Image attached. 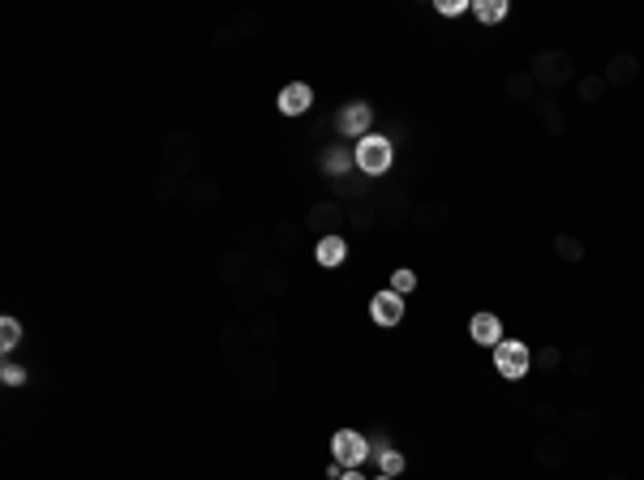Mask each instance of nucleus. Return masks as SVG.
<instances>
[{
	"mask_svg": "<svg viewBox=\"0 0 644 480\" xmlns=\"http://www.w3.org/2000/svg\"><path fill=\"white\" fill-rule=\"evenodd\" d=\"M232 382H237V390L241 395H249V399H258V404H267L275 390H279V364H275L267 352H246L241 360H232Z\"/></svg>",
	"mask_w": 644,
	"mask_h": 480,
	"instance_id": "obj_1",
	"label": "nucleus"
},
{
	"mask_svg": "<svg viewBox=\"0 0 644 480\" xmlns=\"http://www.w3.org/2000/svg\"><path fill=\"white\" fill-rule=\"evenodd\" d=\"M159 159H164V172H168V176L189 180V176H198V168H202V138H194V133H168L164 146H159Z\"/></svg>",
	"mask_w": 644,
	"mask_h": 480,
	"instance_id": "obj_2",
	"label": "nucleus"
},
{
	"mask_svg": "<svg viewBox=\"0 0 644 480\" xmlns=\"http://www.w3.org/2000/svg\"><path fill=\"white\" fill-rule=\"evenodd\" d=\"M528 73L537 77V86H542L545 95H554V91H563L571 77H576V56L563 48H545L528 60Z\"/></svg>",
	"mask_w": 644,
	"mask_h": 480,
	"instance_id": "obj_3",
	"label": "nucleus"
},
{
	"mask_svg": "<svg viewBox=\"0 0 644 480\" xmlns=\"http://www.w3.org/2000/svg\"><path fill=\"white\" fill-rule=\"evenodd\" d=\"M352 159H357V172H366L370 180H378L396 164V146H391L387 133H370V138H361V142L352 146Z\"/></svg>",
	"mask_w": 644,
	"mask_h": 480,
	"instance_id": "obj_4",
	"label": "nucleus"
},
{
	"mask_svg": "<svg viewBox=\"0 0 644 480\" xmlns=\"http://www.w3.org/2000/svg\"><path fill=\"white\" fill-rule=\"evenodd\" d=\"M606 429V416L597 408H576V412H563V420H559V433L568 437L571 446H589L597 442Z\"/></svg>",
	"mask_w": 644,
	"mask_h": 480,
	"instance_id": "obj_5",
	"label": "nucleus"
},
{
	"mask_svg": "<svg viewBox=\"0 0 644 480\" xmlns=\"http://www.w3.org/2000/svg\"><path fill=\"white\" fill-rule=\"evenodd\" d=\"M254 275H258V262H254V253L246 249H223L220 258H215V279H220L223 288H246L254 284Z\"/></svg>",
	"mask_w": 644,
	"mask_h": 480,
	"instance_id": "obj_6",
	"label": "nucleus"
},
{
	"mask_svg": "<svg viewBox=\"0 0 644 480\" xmlns=\"http://www.w3.org/2000/svg\"><path fill=\"white\" fill-rule=\"evenodd\" d=\"M495 369H498V378H507V382H524L528 369H533L528 343H520V339H503L495 348Z\"/></svg>",
	"mask_w": 644,
	"mask_h": 480,
	"instance_id": "obj_7",
	"label": "nucleus"
},
{
	"mask_svg": "<svg viewBox=\"0 0 644 480\" xmlns=\"http://www.w3.org/2000/svg\"><path fill=\"white\" fill-rule=\"evenodd\" d=\"M331 455H335V463L340 468H361L366 459H370V442H366V433H357V429H340V433H331Z\"/></svg>",
	"mask_w": 644,
	"mask_h": 480,
	"instance_id": "obj_8",
	"label": "nucleus"
},
{
	"mask_svg": "<svg viewBox=\"0 0 644 480\" xmlns=\"http://www.w3.org/2000/svg\"><path fill=\"white\" fill-rule=\"evenodd\" d=\"M374 215H378V223H387V228H396V223H404V219H413V197L404 189H374Z\"/></svg>",
	"mask_w": 644,
	"mask_h": 480,
	"instance_id": "obj_9",
	"label": "nucleus"
},
{
	"mask_svg": "<svg viewBox=\"0 0 644 480\" xmlns=\"http://www.w3.org/2000/svg\"><path fill=\"white\" fill-rule=\"evenodd\" d=\"M220 180L215 176H206V172H198V176H189L185 180V193H181V206H189V211H215L220 206Z\"/></svg>",
	"mask_w": 644,
	"mask_h": 480,
	"instance_id": "obj_10",
	"label": "nucleus"
},
{
	"mask_svg": "<svg viewBox=\"0 0 644 480\" xmlns=\"http://www.w3.org/2000/svg\"><path fill=\"white\" fill-rule=\"evenodd\" d=\"M370 124H374V108L366 99H352L340 108V116H335V133H344V138H370Z\"/></svg>",
	"mask_w": 644,
	"mask_h": 480,
	"instance_id": "obj_11",
	"label": "nucleus"
},
{
	"mask_svg": "<svg viewBox=\"0 0 644 480\" xmlns=\"http://www.w3.org/2000/svg\"><path fill=\"white\" fill-rule=\"evenodd\" d=\"M348 223L344 206L340 202H318V206H310V215H305V232H314V236H340V228Z\"/></svg>",
	"mask_w": 644,
	"mask_h": 480,
	"instance_id": "obj_12",
	"label": "nucleus"
},
{
	"mask_svg": "<svg viewBox=\"0 0 644 480\" xmlns=\"http://www.w3.org/2000/svg\"><path fill=\"white\" fill-rule=\"evenodd\" d=\"M254 284H258V292H262L267 300H279V296L293 292V270L284 262H262L258 275H254Z\"/></svg>",
	"mask_w": 644,
	"mask_h": 480,
	"instance_id": "obj_13",
	"label": "nucleus"
},
{
	"mask_svg": "<svg viewBox=\"0 0 644 480\" xmlns=\"http://www.w3.org/2000/svg\"><path fill=\"white\" fill-rule=\"evenodd\" d=\"M568 455H571V442L559 429H545L542 437H537V446H533V459H537L542 468H550V472H559V468L568 463Z\"/></svg>",
	"mask_w": 644,
	"mask_h": 480,
	"instance_id": "obj_14",
	"label": "nucleus"
},
{
	"mask_svg": "<svg viewBox=\"0 0 644 480\" xmlns=\"http://www.w3.org/2000/svg\"><path fill=\"white\" fill-rule=\"evenodd\" d=\"M601 77H606V86H636V77H640V56L636 52H615L610 60H606V69H601Z\"/></svg>",
	"mask_w": 644,
	"mask_h": 480,
	"instance_id": "obj_15",
	"label": "nucleus"
},
{
	"mask_svg": "<svg viewBox=\"0 0 644 480\" xmlns=\"http://www.w3.org/2000/svg\"><path fill=\"white\" fill-rule=\"evenodd\" d=\"M370 317L378 322V326H399L404 322V296L399 292H391V288H382V292H374L370 296Z\"/></svg>",
	"mask_w": 644,
	"mask_h": 480,
	"instance_id": "obj_16",
	"label": "nucleus"
},
{
	"mask_svg": "<svg viewBox=\"0 0 644 480\" xmlns=\"http://www.w3.org/2000/svg\"><path fill=\"white\" fill-rule=\"evenodd\" d=\"M447 223H451V206H447V202H417V206H413V228H417L422 236L443 232Z\"/></svg>",
	"mask_w": 644,
	"mask_h": 480,
	"instance_id": "obj_17",
	"label": "nucleus"
},
{
	"mask_svg": "<svg viewBox=\"0 0 644 480\" xmlns=\"http://www.w3.org/2000/svg\"><path fill=\"white\" fill-rule=\"evenodd\" d=\"M249 343H258V352H267V348H275V343H279V335H284V322H279V317H275V313H254V317H249Z\"/></svg>",
	"mask_w": 644,
	"mask_h": 480,
	"instance_id": "obj_18",
	"label": "nucleus"
},
{
	"mask_svg": "<svg viewBox=\"0 0 644 480\" xmlns=\"http://www.w3.org/2000/svg\"><path fill=\"white\" fill-rule=\"evenodd\" d=\"M275 103H279L284 116H305V112L314 108V86H310V82H288Z\"/></svg>",
	"mask_w": 644,
	"mask_h": 480,
	"instance_id": "obj_19",
	"label": "nucleus"
},
{
	"mask_svg": "<svg viewBox=\"0 0 644 480\" xmlns=\"http://www.w3.org/2000/svg\"><path fill=\"white\" fill-rule=\"evenodd\" d=\"M469 339L472 343H481V348H498V343H503V322H498V313H472Z\"/></svg>",
	"mask_w": 644,
	"mask_h": 480,
	"instance_id": "obj_20",
	"label": "nucleus"
},
{
	"mask_svg": "<svg viewBox=\"0 0 644 480\" xmlns=\"http://www.w3.org/2000/svg\"><path fill=\"white\" fill-rule=\"evenodd\" d=\"M357 168V159H352V150L348 146H322L318 155V172L326 176V180H340L344 172Z\"/></svg>",
	"mask_w": 644,
	"mask_h": 480,
	"instance_id": "obj_21",
	"label": "nucleus"
},
{
	"mask_svg": "<svg viewBox=\"0 0 644 480\" xmlns=\"http://www.w3.org/2000/svg\"><path fill=\"white\" fill-rule=\"evenodd\" d=\"M503 95L516 99V103H537L542 86H537V77H533L528 69H520V73H507V82H503Z\"/></svg>",
	"mask_w": 644,
	"mask_h": 480,
	"instance_id": "obj_22",
	"label": "nucleus"
},
{
	"mask_svg": "<svg viewBox=\"0 0 644 480\" xmlns=\"http://www.w3.org/2000/svg\"><path fill=\"white\" fill-rule=\"evenodd\" d=\"M537 116L545 124V138H563L568 133V116H563V103L554 95H542L537 99Z\"/></svg>",
	"mask_w": 644,
	"mask_h": 480,
	"instance_id": "obj_23",
	"label": "nucleus"
},
{
	"mask_svg": "<svg viewBox=\"0 0 644 480\" xmlns=\"http://www.w3.org/2000/svg\"><path fill=\"white\" fill-rule=\"evenodd\" d=\"M331 185H335V197H340V202H366V197H370V176L357 168L344 172V176L331 180Z\"/></svg>",
	"mask_w": 644,
	"mask_h": 480,
	"instance_id": "obj_24",
	"label": "nucleus"
},
{
	"mask_svg": "<svg viewBox=\"0 0 644 480\" xmlns=\"http://www.w3.org/2000/svg\"><path fill=\"white\" fill-rule=\"evenodd\" d=\"M318 266H326V270H335V266H344L348 262V240L344 236H322L318 240Z\"/></svg>",
	"mask_w": 644,
	"mask_h": 480,
	"instance_id": "obj_25",
	"label": "nucleus"
},
{
	"mask_svg": "<svg viewBox=\"0 0 644 480\" xmlns=\"http://www.w3.org/2000/svg\"><path fill=\"white\" fill-rule=\"evenodd\" d=\"M220 348H223V356L241 360L249 352V331L246 326H237V322H228V326L220 331Z\"/></svg>",
	"mask_w": 644,
	"mask_h": 480,
	"instance_id": "obj_26",
	"label": "nucleus"
},
{
	"mask_svg": "<svg viewBox=\"0 0 644 480\" xmlns=\"http://www.w3.org/2000/svg\"><path fill=\"white\" fill-rule=\"evenodd\" d=\"M563 364H568L576 378H589V373L597 369V352L589 348V343H576L571 352H563Z\"/></svg>",
	"mask_w": 644,
	"mask_h": 480,
	"instance_id": "obj_27",
	"label": "nucleus"
},
{
	"mask_svg": "<svg viewBox=\"0 0 644 480\" xmlns=\"http://www.w3.org/2000/svg\"><path fill=\"white\" fill-rule=\"evenodd\" d=\"M181 193H185V180L181 176H155V185H150V197L159 202V206H168V202H181Z\"/></svg>",
	"mask_w": 644,
	"mask_h": 480,
	"instance_id": "obj_28",
	"label": "nucleus"
},
{
	"mask_svg": "<svg viewBox=\"0 0 644 480\" xmlns=\"http://www.w3.org/2000/svg\"><path fill=\"white\" fill-rule=\"evenodd\" d=\"M554 253H559V262H568V266H576V262H584V240H576L571 232H559L554 236Z\"/></svg>",
	"mask_w": 644,
	"mask_h": 480,
	"instance_id": "obj_29",
	"label": "nucleus"
},
{
	"mask_svg": "<svg viewBox=\"0 0 644 480\" xmlns=\"http://www.w3.org/2000/svg\"><path fill=\"white\" fill-rule=\"evenodd\" d=\"M344 215H348V228H357V232H370L374 223H378V215H374V202H370V197H366V202H348Z\"/></svg>",
	"mask_w": 644,
	"mask_h": 480,
	"instance_id": "obj_30",
	"label": "nucleus"
},
{
	"mask_svg": "<svg viewBox=\"0 0 644 480\" xmlns=\"http://www.w3.org/2000/svg\"><path fill=\"white\" fill-rule=\"evenodd\" d=\"M507 13H511V4H507V0H477V4H472V18H477V22H486V26L507 22Z\"/></svg>",
	"mask_w": 644,
	"mask_h": 480,
	"instance_id": "obj_31",
	"label": "nucleus"
},
{
	"mask_svg": "<svg viewBox=\"0 0 644 480\" xmlns=\"http://www.w3.org/2000/svg\"><path fill=\"white\" fill-rule=\"evenodd\" d=\"M232 305H237L241 313H249V317H254V313H262V305H267V296L258 292V284H246V288H237V292H232Z\"/></svg>",
	"mask_w": 644,
	"mask_h": 480,
	"instance_id": "obj_32",
	"label": "nucleus"
},
{
	"mask_svg": "<svg viewBox=\"0 0 644 480\" xmlns=\"http://www.w3.org/2000/svg\"><path fill=\"white\" fill-rule=\"evenodd\" d=\"M297 240H301V223H293V219H284V223H275L271 228V244L275 249H297Z\"/></svg>",
	"mask_w": 644,
	"mask_h": 480,
	"instance_id": "obj_33",
	"label": "nucleus"
},
{
	"mask_svg": "<svg viewBox=\"0 0 644 480\" xmlns=\"http://www.w3.org/2000/svg\"><path fill=\"white\" fill-rule=\"evenodd\" d=\"M576 91H580V99H584V103H601V95H606L610 86H606V77H601V73H584V77L576 82Z\"/></svg>",
	"mask_w": 644,
	"mask_h": 480,
	"instance_id": "obj_34",
	"label": "nucleus"
},
{
	"mask_svg": "<svg viewBox=\"0 0 644 480\" xmlns=\"http://www.w3.org/2000/svg\"><path fill=\"white\" fill-rule=\"evenodd\" d=\"M228 30H232V39H254V35L262 30V18H258V13H241V18H232Z\"/></svg>",
	"mask_w": 644,
	"mask_h": 480,
	"instance_id": "obj_35",
	"label": "nucleus"
},
{
	"mask_svg": "<svg viewBox=\"0 0 644 480\" xmlns=\"http://www.w3.org/2000/svg\"><path fill=\"white\" fill-rule=\"evenodd\" d=\"M559 420H563V412L554 408V404H533V425L537 429H559Z\"/></svg>",
	"mask_w": 644,
	"mask_h": 480,
	"instance_id": "obj_36",
	"label": "nucleus"
},
{
	"mask_svg": "<svg viewBox=\"0 0 644 480\" xmlns=\"http://www.w3.org/2000/svg\"><path fill=\"white\" fill-rule=\"evenodd\" d=\"M18 343H22V322L18 317H0V348L13 352Z\"/></svg>",
	"mask_w": 644,
	"mask_h": 480,
	"instance_id": "obj_37",
	"label": "nucleus"
},
{
	"mask_svg": "<svg viewBox=\"0 0 644 480\" xmlns=\"http://www.w3.org/2000/svg\"><path fill=\"white\" fill-rule=\"evenodd\" d=\"M417 270H408V266H399V270H391V292H399V296H408V292H417Z\"/></svg>",
	"mask_w": 644,
	"mask_h": 480,
	"instance_id": "obj_38",
	"label": "nucleus"
},
{
	"mask_svg": "<svg viewBox=\"0 0 644 480\" xmlns=\"http://www.w3.org/2000/svg\"><path fill=\"white\" fill-rule=\"evenodd\" d=\"M374 459H378V472H382V476H399V472H404V455H399L396 446H387L382 455H374Z\"/></svg>",
	"mask_w": 644,
	"mask_h": 480,
	"instance_id": "obj_39",
	"label": "nucleus"
},
{
	"mask_svg": "<svg viewBox=\"0 0 644 480\" xmlns=\"http://www.w3.org/2000/svg\"><path fill=\"white\" fill-rule=\"evenodd\" d=\"M26 378H30V373H26L22 364H13V360H4V364H0V382H4V386H22Z\"/></svg>",
	"mask_w": 644,
	"mask_h": 480,
	"instance_id": "obj_40",
	"label": "nucleus"
},
{
	"mask_svg": "<svg viewBox=\"0 0 644 480\" xmlns=\"http://www.w3.org/2000/svg\"><path fill=\"white\" fill-rule=\"evenodd\" d=\"M533 364H537V369H559V364H563V348H542V352L533 356Z\"/></svg>",
	"mask_w": 644,
	"mask_h": 480,
	"instance_id": "obj_41",
	"label": "nucleus"
},
{
	"mask_svg": "<svg viewBox=\"0 0 644 480\" xmlns=\"http://www.w3.org/2000/svg\"><path fill=\"white\" fill-rule=\"evenodd\" d=\"M469 4L464 0H447V4H439V13H447V18H455V13H464Z\"/></svg>",
	"mask_w": 644,
	"mask_h": 480,
	"instance_id": "obj_42",
	"label": "nucleus"
},
{
	"mask_svg": "<svg viewBox=\"0 0 644 480\" xmlns=\"http://www.w3.org/2000/svg\"><path fill=\"white\" fill-rule=\"evenodd\" d=\"M340 480H366V476H361L357 468H348V472H344V476H340Z\"/></svg>",
	"mask_w": 644,
	"mask_h": 480,
	"instance_id": "obj_43",
	"label": "nucleus"
},
{
	"mask_svg": "<svg viewBox=\"0 0 644 480\" xmlns=\"http://www.w3.org/2000/svg\"><path fill=\"white\" fill-rule=\"evenodd\" d=\"M601 480H627V472H606Z\"/></svg>",
	"mask_w": 644,
	"mask_h": 480,
	"instance_id": "obj_44",
	"label": "nucleus"
},
{
	"mask_svg": "<svg viewBox=\"0 0 644 480\" xmlns=\"http://www.w3.org/2000/svg\"><path fill=\"white\" fill-rule=\"evenodd\" d=\"M378 480H396V476H378Z\"/></svg>",
	"mask_w": 644,
	"mask_h": 480,
	"instance_id": "obj_45",
	"label": "nucleus"
}]
</instances>
